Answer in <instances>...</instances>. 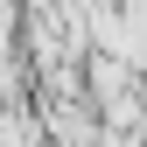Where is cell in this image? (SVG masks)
Masks as SVG:
<instances>
[{
	"instance_id": "6da1fadb",
	"label": "cell",
	"mask_w": 147,
	"mask_h": 147,
	"mask_svg": "<svg viewBox=\"0 0 147 147\" xmlns=\"http://www.w3.org/2000/svg\"><path fill=\"white\" fill-rule=\"evenodd\" d=\"M0 21H7V0H0Z\"/></svg>"
}]
</instances>
